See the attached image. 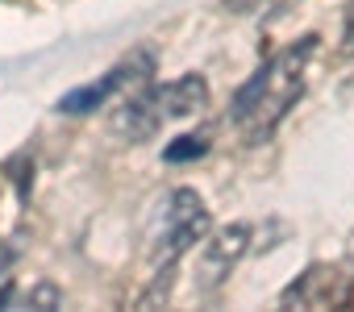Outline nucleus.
Masks as SVG:
<instances>
[{
	"label": "nucleus",
	"mask_w": 354,
	"mask_h": 312,
	"mask_svg": "<svg viewBox=\"0 0 354 312\" xmlns=\"http://www.w3.org/2000/svg\"><path fill=\"white\" fill-rule=\"evenodd\" d=\"M313 55H317V38H300V46H288L283 55H275L234 96V125L250 142H263L283 121V113L296 104V96L304 92V67Z\"/></svg>",
	"instance_id": "nucleus-1"
},
{
	"label": "nucleus",
	"mask_w": 354,
	"mask_h": 312,
	"mask_svg": "<svg viewBox=\"0 0 354 312\" xmlns=\"http://www.w3.org/2000/svg\"><path fill=\"white\" fill-rule=\"evenodd\" d=\"M209 233V208L192 188H180L162 200L158 225L150 233V258L154 266H171L180 254H188L201 237Z\"/></svg>",
	"instance_id": "nucleus-2"
},
{
	"label": "nucleus",
	"mask_w": 354,
	"mask_h": 312,
	"mask_svg": "<svg viewBox=\"0 0 354 312\" xmlns=\"http://www.w3.org/2000/svg\"><path fill=\"white\" fill-rule=\"evenodd\" d=\"M154 71V59L142 50V55H133V59H125L121 67H113L104 79H96V84H84V88H75V92H67L63 100H59V113H71V117H80V113H92V108H100L113 92H121L125 84H133V79H146Z\"/></svg>",
	"instance_id": "nucleus-3"
},
{
	"label": "nucleus",
	"mask_w": 354,
	"mask_h": 312,
	"mask_svg": "<svg viewBox=\"0 0 354 312\" xmlns=\"http://www.w3.org/2000/svg\"><path fill=\"white\" fill-rule=\"evenodd\" d=\"M162 108H158V96H154V88H146V92H138V96H129L117 113H113V121H109V129L117 133V137H125V142H146V137H154L158 129H162Z\"/></svg>",
	"instance_id": "nucleus-4"
},
{
	"label": "nucleus",
	"mask_w": 354,
	"mask_h": 312,
	"mask_svg": "<svg viewBox=\"0 0 354 312\" xmlns=\"http://www.w3.org/2000/svg\"><path fill=\"white\" fill-rule=\"evenodd\" d=\"M350 287L342 283V275L333 266H308L300 275V283H292L283 291V304H300V308H329V304H346Z\"/></svg>",
	"instance_id": "nucleus-5"
},
{
	"label": "nucleus",
	"mask_w": 354,
	"mask_h": 312,
	"mask_svg": "<svg viewBox=\"0 0 354 312\" xmlns=\"http://www.w3.org/2000/svg\"><path fill=\"white\" fill-rule=\"evenodd\" d=\"M246 246H250V229H246V225L221 229V233L205 246V254H201V287H217V283L234 271V262L246 254Z\"/></svg>",
	"instance_id": "nucleus-6"
},
{
	"label": "nucleus",
	"mask_w": 354,
	"mask_h": 312,
	"mask_svg": "<svg viewBox=\"0 0 354 312\" xmlns=\"http://www.w3.org/2000/svg\"><path fill=\"white\" fill-rule=\"evenodd\" d=\"M158 96V108L167 121H180V117H192L209 104V88L201 75H184V79H171V84H158L154 88Z\"/></svg>",
	"instance_id": "nucleus-7"
},
{
	"label": "nucleus",
	"mask_w": 354,
	"mask_h": 312,
	"mask_svg": "<svg viewBox=\"0 0 354 312\" xmlns=\"http://www.w3.org/2000/svg\"><path fill=\"white\" fill-rule=\"evenodd\" d=\"M205 150H209L205 137H175V142L162 150V159H167V163H188V159H201Z\"/></svg>",
	"instance_id": "nucleus-8"
},
{
	"label": "nucleus",
	"mask_w": 354,
	"mask_h": 312,
	"mask_svg": "<svg viewBox=\"0 0 354 312\" xmlns=\"http://www.w3.org/2000/svg\"><path fill=\"white\" fill-rule=\"evenodd\" d=\"M26 304H30V308H55V304H59V291H55L50 283H42V287H34V291L26 295Z\"/></svg>",
	"instance_id": "nucleus-9"
},
{
	"label": "nucleus",
	"mask_w": 354,
	"mask_h": 312,
	"mask_svg": "<svg viewBox=\"0 0 354 312\" xmlns=\"http://www.w3.org/2000/svg\"><path fill=\"white\" fill-rule=\"evenodd\" d=\"M342 50L354 55V0L346 5V26H342Z\"/></svg>",
	"instance_id": "nucleus-10"
},
{
	"label": "nucleus",
	"mask_w": 354,
	"mask_h": 312,
	"mask_svg": "<svg viewBox=\"0 0 354 312\" xmlns=\"http://www.w3.org/2000/svg\"><path fill=\"white\" fill-rule=\"evenodd\" d=\"M9 262H13V250H9L5 242H0V275H5V266H9Z\"/></svg>",
	"instance_id": "nucleus-11"
}]
</instances>
